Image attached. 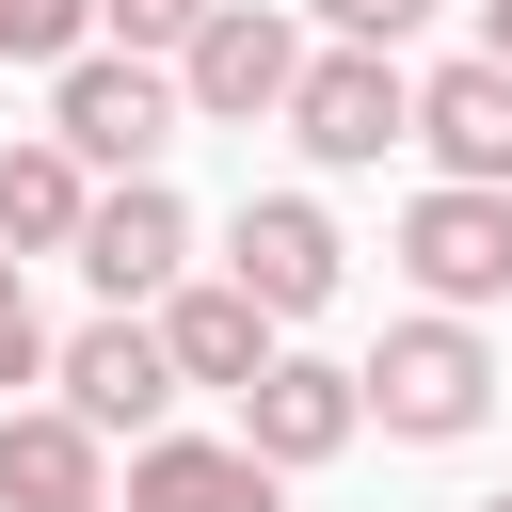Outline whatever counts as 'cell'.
<instances>
[{
  "label": "cell",
  "mask_w": 512,
  "mask_h": 512,
  "mask_svg": "<svg viewBox=\"0 0 512 512\" xmlns=\"http://www.w3.org/2000/svg\"><path fill=\"white\" fill-rule=\"evenodd\" d=\"M48 368V336H32V304H16V256H0V384H32Z\"/></svg>",
  "instance_id": "18"
},
{
  "label": "cell",
  "mask_w": 512,
  "mask_h": 512,
  "mask_svg": "<svg viewBox=\"0 0 512 512\" xmlns=\"http://www.w3.org/2000/svg\"><path fill=\"white\" fill-rule=\"evenodd\" d=\"M320 16H336V32H352V48H400V32H416V16H432V0H320Z\"/></svg>",
  "instance_id": "17"
},
{
  "label": "cell",
  "mask_w": 512,
  "mask_h": 512,
  "mask_svg": "<svg viewBox=\"0 0 512 512\" xmlns=\"http://www.w3.org/2000/svg\"><path fill=\"white\" fill-rule=\"evenodd\" d=\"M0 512H96V416H0Z\"/></svg>",
  "instance_id": "13"
},
{
  "label": "cell",
  "mask_w": 512,
  "mask_h": 512,
  "mask_svg": "<svg viewBox=\"0 0 512 512\" xmlns=\"http://www.w3.org/2000/svg\"><path fill=\"white\" fill-rule=\"evenodd\" d=\"M352 384H368V416H384V432L448 448V432H480V400H496V352H480V336H464V320L432 304V320H400V336H384V352H368Z\"/></svg>",
  "instance_id": "1"
},
{
  "label": "cell",
  "mask_w": 512,
  "mask_h": 512,
  "mask_svg": "<svg viewBox=\"0 0 512 512\" xmlns=\"http://www.w3.org/2000/svg\"><path fill=\"white\" fill-rule=\"evenodd\" d=\"M48 128H64L80 160H112V176H144V160L176 144V80H160L144 48H112V64H64V96H48Z\"/></svg>",
  "instance_id": "5"
},
{
  "label": "cell",
  "mask_w": 512,
  "mask_h": 512,
  "mask_svg": "<svg viewBox=\"0 0 512 512\" xmlns=\"http://www.w3.org/2000/svg\"><path fill=\"white\" fill-rule=\"evenodd\" d=\"M224 272H240L272 320H304V304H336V224H320L304 192H256V208L224 224Z\"/></svg>",
  "instance_id": "8"
},
{
  "label": "cell",
  "mask_w": 512,
  "mask_h": 512,
  "mask_svg": "<svg viewBox=\"0 0 512 512\" xmlns=\"http://www.w3.org/2000/svg\"><path fill=\"white\" fill-rule=\"evenodd\" d=\"M96 0H0V64H64Z\"/></svg>",
  "instance_id": "15"
},
{
  "label": "cell",
  "mask_w": 512,
  "mask_h": 512,
  "mask_svg": "<svg viewBox=\"0 0 512 512\" xmlns=\"http://www.w3.org/2000/svg\"><path fill=\"white\" fill-rule=\"evenodd\" d=\"M160 400H176V352H160V320H80L64 336V416H96V432H160Z\"/></svg>",
  "instance_id": "7"
},
{
  "label": "cell",
  "mask_w": 512,
  "mask_h": 512,
  "mask_svg": "<svg viewBox=\"0 0 512 512\" xmlns=\"http://www.w3.org/2000/svg\"><path fill=\"white\" fill-rule=\"evenodd\" d=\"M496 512H512V496H496Z\"/></svg>",
  "instance_id": "20"
},
{
  "label": "cell",
  "mask_w": 512,
  "mask_h": 512,
  "mask_svg": "<svg viewBox=\"0 0 512 512\" xmlns=\"http://www.w3.org/2000/svg\"><path fill=\"white\" fill-rule=\"evenodd\" d=\"M176 256H192V208H176L160 176L96 192V224H80V272H96L112 304H160V288H176Z\"/></svg>",
  "instance_id": "9"
},
{
  "label": "cell",
  "mask_w": 512,
  "mask_h": 512,
  "mask_svg": "<svg viewBox=\"0 0 512 512\" xmlns=\"http://www.w3.org/2000/svg\"><path fill=\"white\" fill-rule=\"evenodd\" d=\"M416 144L464 176V192H512V64L480 48V64H448V80H416Z\"/></svg>",
  "instance_id": "10"
},
{
  "label": "cell",
  "mask_w": 512,
  "mask_h": 512,
  "mask_svg": "<svg viewBox=\"0 0 512 512\" xmlns=\"http://www.w3.org/2000/svg\"><path fill=\"white\" fill-rule=\"evenodd\" d=\"M496 64H512V0H496Z\"/></svg>",
  "instance_id": "19"
},
{
  "label": "cell",
  "mask_w": 512,
  "mask_h": 512,
  "mask_svg": "<svg viewBox=\"0 0 512 512\" xmlns=\"http://www.w3.org/2000/svg\"><path fill=\"white\" fill-rule=\"evenodd\" d=\"M288 80H304V48H288V16H272V0H224V16L176 48V96H192L208 128H256V112H288Z\"/></svg>",
  "instance_id": "4"
},
{
  "label": "cell",
  "mask_w": 512,
  "mask_h": 512,
  "mask_svg": "<svg viewBox=\"0 0 512 512\" xmlns=\"http://www.w3.org/2000/svg\"><path fill=\"white\" fill-rule=\"evenodd\" d=\"M288 144H304V160H336V176H368L384 144H416L400 64H384V48H320V64L288 80Z\"/></svg>",
  "instance_id": "2"
},
{
  "label": "cell",
  "mask_w": 512,
  "mask_h": 512,
  "mask_svg": "<svg viewBox=\"0 0 512 512\" xmlns=\"http://www.w3.org/2000/svg\"><path fill=\"white\" fill-rule=\"evenodd\" d=\"M352 432H368V384L320 368V352H272V368L240 384V448H256V464H336Z\"/></svg>",
  "instance_id": "6"
},
{
  "label": "cell",
  "mask_w": 512,
  "mask_h": 512,
  "mask_svg": "<svg viewBox=\"0 0 512 512\" xmlns=\"http://www.w3.org/2000/svg\"><path fill=\"white\" fill-rule=\"evenodd\" d=\"M160 352H176V384H256L272 368V304L224 272V288H160Z\"/></svg>",
  "instance_id": "11"
},
{
  "label": "cell",
  "mask_w": 512,
  "mask_h": 512,
  "mask_svg": "<svg viewBox=\"0 0 512 512\" xmlns=\"http://www.w3.org/2000/svg\"><path fill=\"white\" fill-rule=\"evenodd\" d=\"M128 512H272V464H256V448H176V432H144Z\"/></svg>",
  "instance_id": "14"
},
{
  "label": "cell",
  "mask_w": 512,
  "mask_h": 512,
  "mask_svg": "<svg viewBox=\"0 0 512 512\" xmlns=\"http://www.w3.org/2000/svg\"><path fill=\"white\" fill-rule=\"evenodd\" d=\"M96 16H112V32H128V48H192V32H208V16H224V0H96Z\"/></svg>",
  "instance_id": "16"
},
{
  "label": "cell",
  "mask_w": 512,
  "mask_h": 512,
  "mask_svg": "<svg viewBox=\"0 0 512 512\" xmlns=\"http://www.w3.org/2000/svg\"><path fill=\"white\" fill-rule=\"evenodd\" d=\"M80 224H96L80 144H64V128H48V144H0V240H16V256H80Z\"/></svg>",
  "instance_id": "12"
},
{
  "label": "cell",
  "mask_w": 512,
  "mask_h": 512,
  "mask_svg": "<svg viewBox=\"0 0 512 512\" xmlns=\"http://www.w3.org/2000/svg\"><path fill=\"white\" fill-rule=\"evenodd\" d=\"M400 272L464 320V304H496L512 288V192H464V176H432L416 208H400Z\"/></svg>",
  "instance_id": "3"
}]
</instances>
